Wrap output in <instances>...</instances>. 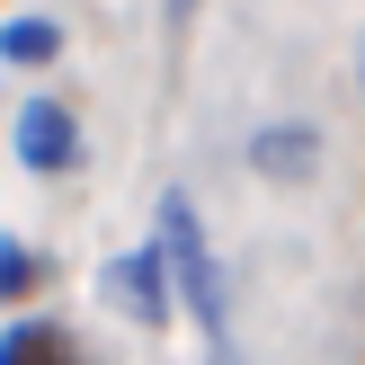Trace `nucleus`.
Here are the masks:
<instances>
[{
  "label": "nucleus",
  "mask_w": 365,
  "mask_h": 365,
  "mask_svg": "<svg viewBox=\"0 0 365 365\" xmlns=\"http://www.w3.org/2000/svg\"><path fill=\"white\" fill-rule=\"evenodd\" d=\"M18 160H27V170H45V178L81 160V125H71L63 98H27V107H18Z\"/></svg>",
  "instance_id": "nucleus-3"
},
{
  "label": "nucleus",
  "mask_w": 365,
  "mask_h": 365,
  "mask_svg": "<svg viewBox=\"0 0 365 365\" xmlns=\"http://www.w3.org/2000/svg\"><path fill=\"white\" fill-rule=\"evenodd\" d=\"M187 18H196V0H170V27H187Z\"/></svg>",
  "instance_id": "nucleus-8"
},
{
  "label": "nucleus",
  "mask_w": 365,
  "mask_h": 365,
  "mask_svg": "<svg viewBox=\"0 0 365 365\" xmlns=\"http://www.w3.org/2000/svg\"><path fill=\"white\" fill-rule=\"evenodd\" d=\"M0 365H81V339L63 321H9L0 330Z\"/></svg>",
  "instance_id": "nucleus-5"
},
{
  "label": "nucleus",
  "mask_w": 365,
  "mask_h": 365,
  "mask_svg": "<svg viewBox=\"0 0 365 365\" xmlns=\"http://www.w3.org/2000/svg\"><path fill=\"white\" fill-rule=\"evenodd\" d=\"M160 250H170V277H178V294H187V312H196V330H205L214 365H241L232 312H223V277H214V250H205V232H196L187 196H160Z\"/></svg>",
  "instance_id": "nucleus-1"
},
{
  "label": "nucleus",
  "mask_w": 365,
  "mask_h": 365,
  "mask_svg": "<svg viewBox=\"0 0 365 365\" xmlns=\"http://www.w3.org/2000/svg\"><path fill=\"white\" fill-rule=\"evenodd\" d=\"M98 294L116 303V312H134L143 330H160L170 321V250H125V259H107V277H98Z\"/></svg>",
  "instance_id": "nucleus-2"
},
{
  "label": "nucleus",
  "mask_w": 365,
  "mask_h": 365,
  "mask_svg": "<svg viewBox=\"0 0 365 365\" xmlns=\"http://www.w3.org/2000/svg\"><path fill=\"white\" fill-rule=\"evenodd\" d=\"M53 53H63V27H53V18H9V27H0V63L36 71V63H53Z\"/></svg>",
  "instance_id": "nucleus-6"
},
{
  "label": "nucleus",
  "mask_w": 365,
  "mask_h": 365,
  "mask_svg": "<svg viewBox=\"0 0 365 365\" xmlns=\"http://www.w3.org/2000/svg\"><path fill=\"white\" fill-rule=\"evenodd\" d=\"M250 170L259 178H312L321 170V134L312 125H267V134L250 143Z\"/></svg>",
  "instance_id": "nucleus-4"
},
{
  "label": "nucleus",
  "mask_w": 365,
  "mask_h": 365,
  "mask_svg": "<svg viewBox=\"0 0 365 365\" xmlns=\"http://www.w3.org/2000/svg\"><path fill=\"white\" fill-rule=\"evenodd\" d=\"M36 277H45V259H36L27 241H0V303H18V294H36Z\"/></svg>",
  "instance_id": "nucleus-7"
}]
</instances>
